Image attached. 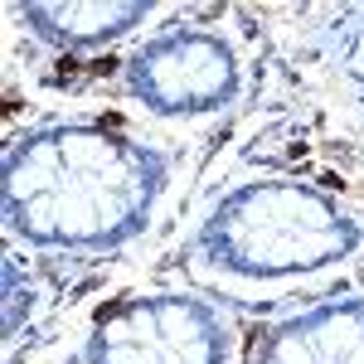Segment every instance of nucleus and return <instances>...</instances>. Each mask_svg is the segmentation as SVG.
I'll use <instances>...</instances> for the list:
<instances>
[{
  "label": "nucleus",
  "instance_id": "nucleus-1",
  "mask_svg": "<svg viewBox=\"0 0 364 364\" xmlns=\"http://www.w3.org/2000/svg\"><path fill=\"white\" fill-rule=\"evenodd\" d=\"M166 180L156 146L92 122H49L5 146L0 214L34 248L107 252L151 224Z\"/></svg>",
  "mask_w": 364,
  "mask_h": 364
},
{
  "label": "nucleus",
  "instance_id": "nucleus-2",
  "mask_svg": "<svg viewBox=\"0 0 364 364\" xmlns=\"http://www.w3.org/2000/svg\"><path fill=\"white\" fill-rule=\"evenodd\" d=\"M360 219L326 190L296 180H252L228 190L199 228V252L228 277H296L355 257Z\"/></svg>",
  "mask_w": 364,
  "mask_h": 364
},
{
  "label": "nucleus",
  "instance_id": "nucleus-3",
  "mask_svg": "<svg viewBox=\"0 0 364 364\" xmlns=\"http://www.w3.org/2000/svg\"><path fill=\"white\" fill-rule=\"evenodd\" d=\"M224 316L185 291L127 296L97 316L83 345L87 364H228Z\"/></svg>",
  "mask_w": 364,
  "mask_h": 364
},
{
  "label": "nucleus",
  "instance_id": "nucleus-4",
  "mask_svg": "<svg viewBox=\"0 0 364 364\" xmlns=\"http://www.w3.org/2000/svg\"><path fill=\"white\" fill-rule=\"evenodd\" d=\"M238 87V54L219 34L195 25L161 29L127 63V92L156 117H209L228 107Z\"/></svg>",
  "mask_w": 364,
  "mask_h": 364
},
{
  "label": "nucleus",
  "instance_id": "nucleus-5",
  "mask_svg": "<svg viewBox=\"0 0 364 364\" xmlns=\"http://www.w3.org/2000/svg\"><path fill=\"white\" fill-rule=\"evenodd\" d=\"M252 364H364V301L340 296L282 321Z\"/></svg>",
  "mask_w": 364,
  "mask_h": 364
},
{
  "label": "nucleus",
  "instance_id": "nucleus-6",
  "mask_svg": "<svg viewBox=\"0 0 364 364\" xmlns=\"http://www.w3.org/2000/svg\"><path fill=\"white\" fill-rule=\"evenodd\" d=\"M151 0H20L15 15L54 49H97L151 15Z\"/></svg>",
  "mask_w": 364,
  "mask_h": 364
}]
</instances>
